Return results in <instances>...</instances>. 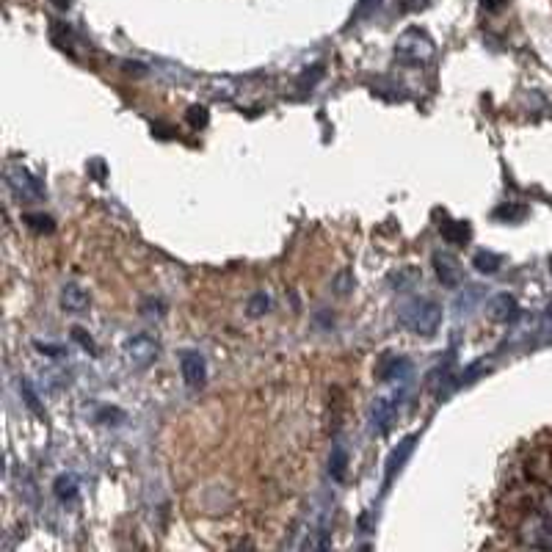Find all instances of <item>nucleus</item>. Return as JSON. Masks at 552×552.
I'll return each instance as SVG.
<instances>
[{
	"instance_id": "obj_1",
	"label": "nucleus",
	"mask_w": 552,
	"mask_h": 552,
	"mask_svg": "<svg viewBox=\"0 0 552 552\" xmlns=\"http://www.w3.org/2000/svg\"><path fill=\"white\" fill-rule=\"evenodd\" d=\"M398 323L414 334H434L442 323V307L431 299H412L398 310Z\"/></svg>"
},
{
	"instance_id": "obj_2",
	"label": "nucleus",
	"mask_w": 552,
	"mask_h": 552,
	"mask_svg": "<svg viewBox=\"0 0 552 552\" xmlns=\"http://www.w3.org/2000/svg\"><path fill=\"white\" fill-rule=\"evenodd\" d=\"M434 56V39L423 28H406L395 42V61L403 67H420Z\"/></svg>"
},
{
	"instance_id": "obj_3",
	"label": "nucleus",
	"mask_w": 552,
	"mask_h": 552,
	"mask_svg": "<svg viewBox=\"0 0 552 552\" xmlns=\"http://www.w3.org/2000/svg\"><path fill=\"white\" fill-rule=\"evenodd\" d=\"M122 357L130 370H147L161 357V343L152 334H133L122 345Z\"/></svg>"
},
{
	"instance_id": "obj_4",
	"label": "nucleus",
	"mask_w": 552,
	"mask_h": 552,
	"mask_svg": "<svg viewBox=\"0 0 552 552\" xmlns=\"http://www.w3.org/2000/svg\"><path fill=\"white\" fill-rule=\"evenodd\" d=\"M6 185L20 202H42L45 199V185L39 183L23 163H9L6 166Z\"/></svg>"
},
{
	"instance_id": "obj_5",
	"label": "nucleus",
	"mask_w": 552,
	"mask_h": 552,
	"mask_svg": "<svg viewBox=\"0 0 552 552\" xmlns=\"http://www.w3.org/2000/svg\"><path fill=\"white\" fill-rule=\"evenodd\" d=\"M180 373H183V381L191 387V390L205 387V381H207L205 354H199V351H183V354H180Z\"/></svg>"
},
{
	"instance_id": "obj_6",
	"label": "nucleus",
	"mask_w": 552,
	"mask_h": 552,
	"mask_svg": "<svg viewBox=\"0 0 552 552\" xmlns=\"http://www.w3.org/2000/svg\"><path fill=\"white\" fill-rule=\"evenodd\" d=\"M89 304H92V296L78 282H67L61 288V310L69 312V315H83V312L89 310Z\"/></svg>"
},
{
	"instance_id": "obj_7",
	"label": "nucleus",
	"mask_w": 552,
	"mask_h": 552,
	"mask_svg": "<svg viewBox=\"0 0 552 552\" xmlns=\"http://www.w3.org/2000/svg\"><path fill=\"white\" fill-rule=\"evenodd\" d=\"M395 401L392 398H376L373 401V406H370V414H368V420H370V431L373 434H387L392 426V420H395Z\"/></svg>"
},
{
	"instance_id": "obj_8",
	"label": "nucleus",
	"mask_w": 552,
	"mask_h": 552,
	"mask_svg": "<svg viewBox=\"0 0 552 552\" xmlns=\"http://www.w3.org/2000/svg\"><path fill=\"white\" fill-rule=\"evenodd\" d=\"M379 379L387 384H406L412 379V362L406 357H384L379 365Z\"/></svg>"
},
{
	"instance_id": "obj_9",
	"label": "nucleus",
	"mask_w": 552,
	"mask_h": 552,
	"mask_svg": "<svg viewBox=\"0 0 552 552\" xmlns=\"http://www.w3.org/2000/svg\"><path fill=\"white\" fill-rule=\"evenodd\" d=\"M434 268H437V279L445 288H459L461 285V263L448 252L434 254Z\"/></svg>"
},
{
	"instance_id": "obj_10",
	"label": "nucleus",
	"mask_w": 552,
	"mask_h": 552,
	"mask_svg": "<svg viewBox=\"0 0 552 552\" xmlns=\"http://www.w3.org/2000/svg\"><path fill=\"white\" fill-rule=\"evenodd\" d=\"M486 312H489V318H492V321L511 323V321H517L519 304H517V299H514V296H508V293H500V296H495V299L489 301Z\"/></svg>"
},
{
	"instance_id": "obj_11",
	"label": "nucleus",
	"mask_w": 552,
	"mask_h": 552,
	"mask_svg": "<svg viewBox=\"0 0 552 552\" xmlns=\"http://www.w3.org/2000/svg\"><path fill=\"white\" fill-rule=\"evenodd\" d=\"M414 442H417V437L412 434V437H406L401 445H398V448L392 450L390 459H387V470H384V486H390L392 478H395V475L403 470V464H406V461H409V456H412Z\"/></svg>"
},
{
	"instance_id": "obj_12",
	"label": "nucleus",
	"mask_w": 552,
	"mask_h": 552,
	"mask_svg": "<svg viewBox=\"0 0 552 552\" xmlns=\"http://www.w3.org/2000/svg\"><path fill=\"white\" fill-rule=\"evenodd\" d=\"M439 232H442V238L453 246H464V243H470L472 230L467 221H445V224H439Z\"/></svg>"
},
{
	"instance_id": "obj_13",
	"label": "nucleus",
	"mask_w": 552,
	"mask_h": 552,
	"mask_svg": "<svg viewBox=\"0 0 552 552\" xmlns=\"http://www.w3.org/2000/svg\"><path fill=\"white\" fill-rule=\"evenodd\" d=\"M472 268L475 271H481V274H497L500 268H503V254H495V252H478L475 257H472Z\"/></svg>"
},
{
	"instance_id": "obj_14",
	"label": "nucleus",
	"mask_w": 552,
	"mask_h": 552,
	"mask_svg": "<svg viewBox=\"0 0 552 552\" xmlns=\"http://www.w3.org/2000/svg\"><path fill=\"white\" fill-rule=\"evenodd\" d=\"M345 472H348V450L337 442L332 448V456H329V475H332L334 481H343Z\"/></svg>"
},
{
	"instance_id": "obj_15",
	"label": "nucleus",
	"mask_w": 552,
	"mask_h": 552,
	"mask_svg": "<svg viewBox=\"0 0 552 552\" xmlns=\"http://www.w3.org/2000/svg\"><path fill=\"white\" fill-rule=\"evenodd\" d=\"M23 221L28 224V230L42 232V235H50V232L56 230V221L45 216V213H25Z\"/></svg>"
},
{
	"instance_id": "obj_16",
	"label": "nucleus",
	"mask_w": 552,
	"mask_h": 552,
	"mask_svg": "<svg viewBox=\"0 0 552 552\" xmlns=\"http://www.w3.org/2000/svg\"><path fill=\"white\" fill-rule=\"evenodd\" d=\"M271 304H274V301H271V296H268L265 290H257L252 299H249V307H246V312H249L252 318H260V315H265V312L271 310Z\"/></svg>"
},
{
	"instance_id": "obj_17",
	"label": "nucleus",
	"mask_w": 552,
	"mask_h": 552,
	"mask_svg": "<svg viewBox=\"0 0 552 552\" xmlns=\"http://www.w3.org/2000/svg\"><path fill=\"white\" fill-rule=\"evenodd\" d=\"M56 495L58 500H75V495H78V481L72 478V475H61L56 481Z\"/></svg>"
},
{
	"instance_id": "obj_18",
	"label": "nucleus",
	"mask_w": 552,
	"mask_h": 552,
	"mask_svg": "<svg viewBox=\"0 0 552 552\" xmlns=\"http://www.w3.org/2000/svg\"><path fill=\"white\" fill-rule=\"evenodd\" d=\"M483 296V288H478V285H472V288H467L464 293H461L459 299H456V310L459 312H470L478 301H481Z\"/></svg>"
},
{
	"instance_id": "obj_19",
	"label": "nucleus",
	"mask_w": 552,
	"mask_h": 552,
	"mask_svg": "<svg viewBox=\"0 0 552 552\" xmlns=\"http://www.w3.org/2000/svg\"><path fill=\"white\" fill-rule=\"evenodd\" d=\"M72 340H75V343H81L83 351H89L92 357H94V354H97V345H94L92 337H89V334L83 332V329H78V326L72 329Z\"/></svg>"
},
{
	"instance_id": "obj_20",
	"label": "nucleus",
	"mask_w": 552,
	"mask_h": 552,
	"mask_svg": "<svg viewBox=\"0 0 552 552\" xmlns=\"http://www.w3.org/2000/svg\"><path fill=\"white\" fill-rule=\"evenodd\" d=\"M20 390L25 392V403H28V409H31V412H36V414H42V406H39V398H36V392H34V387H31V381H23V384H20Z\"/></svg>"
},
{
	"instance_id": "obj_21",
	"label": "nucleus",
	"mask_w": 552,
	"mask_h": 552,
	"mask_svg": "<svg viewBox=\"0 0 552 552\" xmlns=\"http://www.w3.org/2000/svg\"><path fill=\"white\" fill-rule=\"evenodd\" d=\"M163 310H166V304H163V301L150 299L141 304V312H144L147 318H163Z\"/></svg>"
},
{
	"instance_id": "obj_22",
	"label": "nucleus",
	"mask_w": 552,
	"mask_h": 552,
	"mask_svg": "<svg viewBox=\"0 0 552 552\" xmlns=\"http://www.w3.org/2000/svg\"><path fill=\"white\" fill-rule=\"evenodd\" d=\"M188 122L194 127H205L207 125V108L202 105H194L191 111H188Z\"/></svg>"
},
{
	"instance_id": "obj_23",
	"label": "nucleus",
	"mask_w": 552,
	"mask_h": 552,
	"mask_svg": "<svg viewBox=\"0 0 552 552\" xmlns=\"http://www.w3.org/2000/svg\"><path fill=\"white\" fill-rule=\"evenodd\" d=\"M495 216H497V219H522V216H525V207L503 205V207H497Z\"/></svg>"
},
{
	"instance_id": "obj_24",
	"label": "nucleus",
	"mask_w": 552,
	"mask_h": 552,
	"mask_svg": "<svg viewBox=\"0 0 552 552\" xmlns=\"http://www.w3.org/2000/svg\"><path fill=\"white\" fill-rule=\"evenodd\" d=\"M536 508H539L544 517L552 519V486H550V489H544V492H541V497H539V503H536Z\"/></svg>"
},
{
	"instance_id": "obj_25",
	"label": "nucleus",
	"mask_w": 552,
	"mask_h": 552,
	"mask_svg": "<svg viewBox=\"0 0 552 552\" xmlns=\"http://www.w3.org/2000/svg\"><path fill=\"white\" fill-rule=\"evenodd\" d=\"M379 6V0H359V6H357V14H354V20H362V17H368L373 9Z\"/></svg>"
},
{
	"instance_id": "obj_26",
	"label": "nucleus",
	"mask_w": 552,
	"mask_h": 552,
	"mask_svg": "<svg viewBox=\"0 0 552 552\" xmlns=\"http://www.w3.org/2000/svg\"><path fill=\"white\" fill-rule=\"evenodd\" d=\"M36 348H39V351H45V354H53V357H61V354H64V351H61V348H58V345L36 343Z\"/></svg>"
},
{
	"instance_id": "obj_27",
	"label": "nucleus",
	"mask_w": 552,
	"mask_h": 552,
	"mask_svg": "<svg viewBox=\"0 0 552 552\" xmlns=\"http://www.w3.org/2000/svg\"><path fill=\"white\" fill-rule=\"evenodd\" d=\"M406 3V9H420V6H426V0H403Z\"/></svg>"
}]
</instances>
